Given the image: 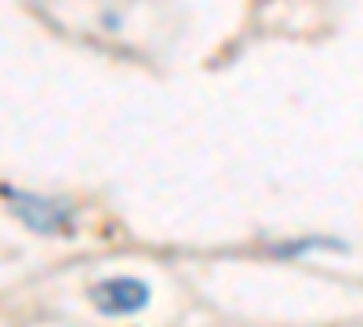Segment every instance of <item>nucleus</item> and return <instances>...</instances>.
I'll use <instances>...</instances> for the list:
<instances>
[{"label":"nucleus","mask_w":363,"mask_h":327,"mask_svg":"<svg viewBox=\"0 0 363 327\" xmlns=\"http://www.w3.org/2000/svg\"><path fill=\"white\" fill-rule=\"evenodd\" d=\"M95 306L109 316H124V313H138L145 302H149V287L135 277H113V280H102L95 291H91Z\"/></svg>","instance_id":"nucleus-2"},{"label":"nucleus","mask_w":363,"mask_h":327,"mask_svg":"<svg viewBox=\"0 0 363 327\" xmlns=\"http://www.w3.org/2000/svg\"><path fill=\"white\" fill-rule=\"evenodd\" d=\"M4 196L11 204V215L33 233L58 236V233H69V226H73V207L66 200L40 196V193H22V189H4Z\"/></svg>","instance_id":"nucleus-1"}]
</instances>
